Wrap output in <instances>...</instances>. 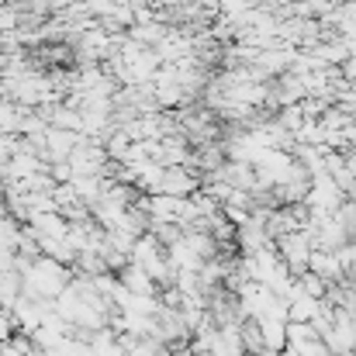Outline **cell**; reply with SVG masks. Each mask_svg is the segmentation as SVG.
Returning <instances> with one entry per match:
<instances>
[{"mask_svg":"<svg viewBox=\"0 0 356 356\" xmlns=\"http://www.w3.org/2000/svg\"><path fill=\"white\" fill-rule=\"evenodd\" d=\"M10 325H14V315L0 308V343H10Z\"/></svg>","mask_w":356,"mask_h":356,"instance_id":"6da1fadb","label":"cell"}]
</instances>
